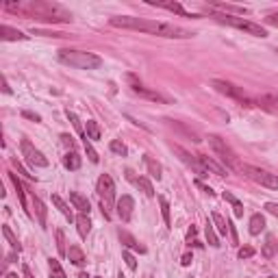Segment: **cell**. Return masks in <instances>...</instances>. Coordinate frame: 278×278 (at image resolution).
Returning a JSON list of instances; mask_svg holds the SVG:
<instances>
[{"label":"cell","mask_w":278,"mask_h":278,"mask_svg":"<svg viewBox=\"0 0 278 278\" xmlns=\"http://www.w3.org/2000/svg\"><path fill=\"white\" fill-rule=\"evenodd\" d=\"M111 24L117 28H131V31H144L157 37H168V39H189L193 37L191 31L170 22H157V20H146V17H133V15H117L111 17Z\"/></svg>","instance_id":"cell-1"},{"label":"cell","mask_w":278,"mask_h":278,"mask_svg":"<svg viewBox=\"0 0 278 278\" xmlns=\"http://www.w3.org/2000/svg\"><path fill=\"white\" fill-rule=\"evenodd\" d=\"M4 11L20 13L24 17H37L41 22H72L74 17L57 2H44V0H26V2H4Z\"/></svg>","instance_id":"cell-2"},{"label":"cell","mask_w":278,"mask_h":278,"mask_svg":"<svg viewBox=\"0 0 278 278\" xmlns=\"http://www.w3.org/2000/svg\"><path fill=\"white\" fill-rule=\"evenodd\" d=\"M59 61L63 66L76 68V70H96L102 66V59L93 52H85V50H59Z\"/></svg>","instance_id":"cell-3"},{"label":"cell","mask_w":278,"mask_h":278,"mask_svg":"<svg viewBox=\"0 0 278 278\" xmlns=\"http://www.w3.org/2000/svg\"><path fill=\"white\" fill-rule=\"evenodd\" d=\"M209 146L213 148V152L217 155V159L222 161V165L230 172H241V168H244V163L239 161V157L235 155V150L230 148L226 141H224L220 135H209Z\"/></svg>","instance_id":"cell-4"},{"label":"cell","mask_w":278,"mask_h":278,"mask_svg":"<svg viewBox=\"0 0 278 278\" xmlns=\"http://www.w3.org/2000/svg\"><path fill=\"white\" fill-rule=\"evenodd\" d=\"M211 15L215 17L217 22H222V24L239 28V31H244L248 35H254V37H268V31H265L261 24H254V22L246 20V17H241V15H226V13H217V11H211Z\"/></svg>","instance_id":"cell-5"},{"label":"cell","mask_w":278,"mask_h":278,"mask_svg":"<svg viewBox=\"0 0 278 278\" xmlns=\"http://www.w3.org/2000/svg\"><path fill=\"white\" fill-rule=\"evenodd\" d=\"M96 191L100 198V206H102L104 220H111V209H113V198H115V183L109 174H102L96 183Z\"/></svg>","instance_id":"cell-6"},{"label":"cell","mask_w":278,"mask_h":278,"mask_svg":"<svg viewBox=\"0 0 278 278\" xmlns=\"http://www.w3.org/2000/svg\"><path fill=\"white\" fill-rule=\"evenodd\" d=\"M211 87L215 92L224 93V96L241 102V106H254L257 104V100L248 96V93L244 92V87H237V85H233V83H228V81H211Z\"/></svg>","instance_id":"cell-7"},{"label":"cell","mask_w":278,"mask_h":278,"mask_svg":"<svg viewBox=\"0 0 278 278\" xmlns=\"http://www.w3.org/2000/svg\"><path fill=\"white\" fill-rule=\"evenodd\" d=\"M241 174H246L250 181H254L257 185L268 187V189H278V176L268 172V170H261L257 165H244L241 168Z\"/></svg>","instance_id":"cell-8"},{"label":"cell","mask_w":278,"mask_h":278,"mask_svg":"<svg viewBox=\"0 0 278 278\" xmlns=\"http://www.w3.org/2000/svg\"><path fill=\"white\" fill-rule=\"evenodd\" d=\"M20 150H22V157L26 159V163L31 165V168H48V159H46V155L41 150H37L28 139H22Z\"/></svg>","instance_id":"cell-9"},{"label":"cell","mask_w":278,"mask_h":278,"mask_svg":"<svg viewBox=\"0 0 278 278\" xmlns=\"http://www.w3.org/2000/svg\"><path fill=\"white\" fill-rule=\"evenodd\" d=\"M128 81H131V90L137 93V96L146 98V100H152V102H161V104H170V98H165L163 93H159L155 90H148V87H144L141 83H137L133 79V76H128Z\"/></svg>","instance_id":"cell-10"},{"label":"cell","mask_w":278,"mask_h":278,"mask_svg":"<svg viewBox=\"0 0 278 278\" xmlns=\"http://www.w3.org/2000/svg\"><path fill=\"white\" fill-rule=\"evenodd\" d=\"M172 148H174V152H176V155L181 157V161L185 163V165H189V168H191L198 176H209V172H206V170L202 168V163H200L198 155H196V157H193V155H189V152L185 150V148H181V146H172Z\"/></svg>","instance_id":"cell-11"},{"label":"cell","mask_w":278,"mask_h":278,"mask_svg":"<svg viewBox=\"0 0 278 278\" xmlns=\"http://www.w3.org/2000/svg\"><path fill=\"white\" fill-rule=\"evenodd\" d=\"M117 215H120L122 222H131L133 220V211H135V200L131 196H122L117 200Z\"/></svg>","instance_id":"cell-12"},{"label":"cell","mask_w":278,"mask_h":278,"mask_svg":"<svg viewBox=\"0 0 278 278\" xmlns=\"http://www.w3.org/2000/svg\"><path fill=\"white\" fill-rule=\"evenodd\" d=\"M126 179L131 181L135 187H139L148 198H155V187H152V183L148 181V179H144V176H135L133 170H126Z\"/></svg>","instance_id":"cell-13"},{"label":"cell","mask_w":278,"mask_h":278,"mask_svg":"<svg viewBox=\"0 0 278 278\" xmlns=\"http://www.w3.org/2000/svg\"><path fill=\"white\" fill-rule=\"evenodd\" d=\"M198 159H200V163H202V168L206 170V172H213V174H217V176H226L228 174V170L224 168L222 163H217L213 157H209V155H198Z\"/></svg>","instance_id":"cell-14"},{"label":"cell","mask_w":278,"mask_h":278,"mask_svg":"<svg viewBox=\"0 0 278 278\" xmlns=\"http://www.w3.org/2000/svg\"><path fill=\"white\" fill-rule=\"evenodd\" d=\"M148 4H152V7H161V9H165V11H172V13L185 15V17H200V15L187 13V11L183 9V4H181V2H159V0H148Z\"/></svg>","instance_id":"cell-15"},{"label":"cell","mask_w":278,"mask_h":278,"mask_svg":"<svg viewBox=\"0 0 278 278\" xmlns=\"http://www.w3.org/2000/svg\"><path fill=\"white\" fill-rule=\"evenodd\" d=\"M0 39L2 41H24V39H28V35H24L22 31H17V28H13V26L2 24L0 26Z\"/></svg>","instance_id":"cell-16"},{"label":"cell","mask_w":278,"mask_h":278,"mask_svg":"<svg viewBox=\"0 0 278 278\" xmlns=\"http://www.w3.org/2000/svg\"><path fill=\"white\" fill-rule=\"evenodd\" d=\"M117 237H120V241L124 244V248H128V250H137L139 254H146V248L141 246L139 241L135 239L131 233H128V230H120V233H117Z\"/></svg>","instance_id":"cell-17"},{"label":"cell","mask_w":278,"mask_h":278,"mask_svg":"<svg viewBox=\"0 0 278 278\" xmlns=\"http://www.w3.org/2000/svg\"><path fill=\"white\" fill-rule=\"evenodd\" d=\"M70 202L74 204V209L79 211V213H85V215H90V211H92V206H90V200H87L83 193L79 191H72L70 193Z\"/></svg>","instance_id":"cell-18"},{"label":"cell","mask_w":278,"mask_h":278,"mask_svg":"<svg viewBox=\"0 0 278 278\" xmlns=\"http://www.w3.org/2000/svg\"><path fill=\"white\" fill-rule=\"evenodd\" d=\"M144 163H146V168H148V174H150L152 179L161 181V176H163V168H161V163H157L150 155H144Z\"/></svg>","instance_id":"cell-19"},{"label":"cell","mask_w":278,"mask_h":278,"mask_svg":"<svg viewBox=\"0 0 278 278\" xmlns=\"http://www.w3.org/2000/svg\"><path fill=\"white\" fill-rule=\"evenodd\" d=\"M11 176V181H13V187H15V191H17V198H20V204H22V209H24L28 215H31V209H28V202H26V193H24V187H22V183L20 179H17V174H9Z\"/></svg>","instance_id":"cell-20"},{"label":"cell","mask_w":278,"mask_h":278,"mask_svg":"<svg viewBox=\"0 0 278 278\" xmlns=\"http://www.w3.org/2000/svg\"><path fill=\"white\" fill-rule=\"evenodd\" d=\"M76 228H79V235L83 239L90 235V230H92V220H90V215H85V213H81L79 217H76Z\"/></svg>","instance_id":"cell-21"},{"label":"cell","mask_w":278,"mask_h":278,"mask_svg":"<svg viewBox=\"0 0 278 278\" xmlns=\"http://www.w3.org/2000/svg\"><path fill=\"white\" fill-rule=\"evenodd\" d=\"M33 209H35V215H37V222L41 228H46V215H48V211H46V204L41 202L39 198L33 196Z\"/></svg>","instance_id":"cell-22"},{"label":"cell","mask_w":278,"mask_h":278,"mask_svg":"<svg viewBox=\"0 0 278 278\" xmlns=\"http://www.w3.org/2000/svg\"><path fill=\"white\" fill-rule=\"evenodd\" d=\"M250 235H261L265 230V217L261 215V213H254V215L250 217Z\"/></svg>","instance_id":"cell-23"},{"label":"cell","mask_w":278,"mask_h":278,"mask_svg":"<svg viewBox=\"0 0 278 278\" xmlns=\"http://www.w3.org/2000/svg\"><path fill=\"white\" fill-rule=\"evenodd\" d=\"M68 259H70V261H72L74 265H79V268H81V265H85V261H87V259H85V252H83L79 246H70V248H68Z\"/></svg>","instance_id":"cell-24"},{"label":"cell","mask_w":278,"mask_h":278,"mask_svg":"<svg viewBox=\"0 0 278 278\" xmlns=\"http://www.w3.org/2000/svg\"><path fill=\"white\" fill-rule=\"evenodd\" d=\"M52 202H55V206H57L59 211H61V215L66 217L68 222H74V220H76L74 213H72V209H70V206H68L66 202H63V198H61V196H52Z\"/></svg>","instance_id":"cell-25"},{"label":"cell","mask_w":278,"mask_h":278,"mask_svg":"<svg viewBox=\"0 0 278 278\" xmlns=\"http://www.w3.org/2000/svg\"><path fill=\"white\" fill-rule=\"evenodd\" d=\"M63 165H66L68 170H79L81 168V157L76 155V152H68L66 157H63Z\"/></svg>","instance_id":"cell-26"},{"label":"cell","mask_w":278,"mask_h":278,"mask_svg":"<svg viewBox=\"0 0 278 278\" xmlns=\"http://www.w3.org/2000/svg\"><path fill=\"white\" fill-rule=\"evenodd\" d=\"M224 200H226V202H230V204H233V209H235V217H241V215H244V204H241L239 200L233 196V193L224 191Z\"/></svg>","instance_id":"cell-27"},{"label":"cell","mask_w":278,"mask_h":278,"mask_svg":"<svg viewBox=\"0 0 278 278\" xmlns=\"http://www.w3.org/2000/svg\"><path fill=\"white\" fill-rule=\"evenodd\" d=\"M2 235H4V237H7V241L11 244V248H13V252H20V250H22L20 241H17V237L13 235V230H11L9 226H2Z\"/></svg>","instance_id":"cell-28"},{"label":"cell","mask_w":278,"mask_h":278,"mask_svg":"<svg viewBox=\"0 0 278 278\" xmlns=\"http://www.w3.org/2000/svg\"><path fill=\"white\" fill-rule=\"evenodd\" d=\"M211 220H213V224H215L217 233H220V235H226V230H228V222L224 220V217L220 215V213H213V215H211Z\"/></svg>","instance_id":"cell-29"},{"label":"cell","mask_w":278,"mask_h":278,"mask_svg":"<svg viewBox=\"0 0 278 278\" xmlns=\"http://www.w3.org/2000/svg\"><path fill=\"white\" fill-rule=\"evenodd\" d=\"M204 235H206V241H209V246H213V248L220 246V239H217V233H215V228H213V224H206Z\"/></svg>","instance_id":"cell-30"},{"label":"cell","mask_w":278,"mask_h":278,"mask_svg":"<svg viewBox=\"0 0 278 278\" xmlns=\"http://www.w3.org/2000/svg\"><path fill=\"white\" fill-rule=\"evenodd\" d=\"M87 137H90L92 141H98L100 139V126H98V122L87 120Z\"/></svg>","instance_id":"cell-31"},{"label":"cell","mask_w":278,"mask_h":278,"mask_svg":"<svg viewBox=\"0 0 278 278\" xmlns=\"http://www.w3.org/2000/svg\"><path fill=\"white\" fill-rule=\"evenodd\" d=\"M48 265H50V274H52V278H66V272H63V268L59 265L57 259H48Z\"/></svg>","instance_id":"cell-32"},{"label":"cell","mask_w":278,"mask_h":278,"mask_svg":"<svg viewBox=\"0 0 278 278\" xmlns=\"http://www.w3.org/2000/svg\"><path fill=\"white\" fill-rule=\"evenodd\" d=\"M109 148H111V152H115V155H120V157H126V155H128V148L124 146L120 139H113V141L109 144Z\"/></svg>","instance_id":"cell-33"},{"label":"cell","mask_w":278,"mask_h":278,"mask_svg":"<svg viewBox=\"0 0 278 278\" xmlns=\"http://www.w3.org/2000/svg\"><path fill=\"white\" fill-rule=\"evenodd\" d=\"M274 252H276V241H274V237H268V241H265V246H263V257L265 259H272L274 257Z\"/></svg>","instance_id":"cell-34"},{"label":"cell","mask_w":278,"mask_h":278,"mask_svg":"<svg viewBox=\"0 0 278 278\" xmlns=\"http://www.w3.org/2000/svg\"><path fill=\"white\" fill-rule=\"evenodd\" d=\"M57 250L61 257H68V248H66V235L63 230H57Z\"/></svg>","instance_id":"cell-35"},{"label":"cell","mask_w":278,"mask_h":278,"mask_svg":"<svg viewBox=\"0 0 278 278\" xmlns=\"http://www.w3.org/2000/svg\"><path fill=\"white\" fill-rule=\"evenodd\" d=\"M159 204H161V213H163V220H165V226L170 228V224H172V222H170V202H168V200H165V198L161 196V198H159Z\"/></svg>","instance_id":"cell-36"},{"label":"cell","mask_w":278,"mask_h":278,"mask_svg":"<svg viewBox=\"0 0 278 278\" xmlns=\"http://www.w3.org/2000/svg\"><path fill=\"white\" fill-rule=\"evenodd\" d=\"M83 144H85V150H87V157H90V161H92V163H98V161H100V157H98V152L92 148L90 139H83Z\"/></svg>","instance_id":"cell-37"},{"label":"cell","mask_w":278,"mask_h":278,"mask_svg":"<svg viewBox=\"0 0 278 278\" xmlns=\"http://www.w3.org/2000/svg\"><path fill=\"white\" fill-rule=\"evenodd\" d=\"M122 259H124V263L128 265V270H137V261H135V257L128 250H124L122 252Z\"/></svg>","instance_id":"cell-38"},{"label":"cell","mask_w":278,"mask_h":278,"mask_svg":"<svg viewBox=\"0 0 278 278\" xmlns=\"http://www.w3.org/2000/svg\"><path fill=\"white\" fill-rule=\"evenodd\" d=\"M11 165H13V168L17 170V172H20V174H24L26 176V179H31V181H37V179H35V176L33 174H28L26 172V170L24 168H22V163H17V159H11Z\"/></svg>","instance_id":"cell-39"},{"label":"cell","mask_w":278,"mask_h":278,"mask_svg":"<svg viewBox=\"0 0 278 278\" xmlns=\"http://www.w3.org/2000/svg\"><path fill=\"white\" fill-rule=\"evenodd\" d=\"M252 254H254V248H252V246H244V248H239L237 257H239V259H250Z\"/></svg>","instance_id":"cell-40"},{"label":"cell","mask_w":278,"mask_h":278,"mask_svg":"<svg viewBox=\"0 0 278 278\" xmlns=\"http://www.w3.org/2000/svg\"><path fill=\"white\" fill-rule=\"evenodd\" d=\"M61 141H63V146H68V148H70V150L74 148V139H72V135L63 133V135H61Z\"/></svg>","instance_id":"cell-41"},{"label":"cell","mask_w":278,"mask_h":278,"mask_svg":"<svg viewBox=\"0 0 278 278\" xmlns=\"http://www.w3.org/2000/svg\"><path fill=\"white\" fill-rule=\"evenodd\" d=\"M22 117H26V120H33V122H41V117L37 113H33V111H22Z\"/></svg>","instance_id":"cell-42"},{"label":"cell","mask_w":278,"mask_h":278,"mask_svg":"<svg viewBox=\"0 0 278 278\" xmlns=\"http://www.w3.org/2000/svg\"><path fill=\"white\" fill-rule=\"evenodd\" d=\"M265 211L272 213L274 217H278V204L276 202H268V204H265Z\"/></svg>","instance_id":"cell-43"},{"label":"cell","mask_w":278,"mask_h":278,"mask_svg":"<svg viewBox=\"0 0 278 278\" xmlns=\"http://www.w3.org/2000/svg\"><path fill=\"white\" fill-rule=\"evenodd\" d=\"M265 22H268V24H272V26H278V13L268 15V17H265Z\"/></svg>","instance_id":"cell-44"},{"label":"cell","mask_w":278,"mask_h":278,"mask_svg":"<svg viewBox=\"0 0 278 278\" xmlns=\"http://www.w3.org/2000/svg\"><path fill=\"white\" fill-rule=\"evenodd\" d=\"M196 185H198L200 189H202L204 193H209V196H213V189H211V187H206V185H202V183H200V181H196Z\"/></svg>","instance_id":"cell-45"},{"label":"cell","mask_w":278,"mask_h":278,"mask_svg":"<svg viewBox=\"0 0 278 278\" xmlns=\"http://www.w3.org/2000/svg\"><path fill=\"white\" fill-rule=\"evenodd\" d=\"M191 261H193V259H191V254H189V252L183 254V259H181V263H183V265H189Z\"/></svg>","instance_id":"cell-46"},{"label":"cell","mask_w":278,"mask_h":278,"mask_svg":"<svg viewBox=\"0 0 278 278\" xmlns=\"http://www.w3.org/2000/svg\"><path fill=\"white\" fill-rule=\"evenodd\" d=\"M2 92L4 93H13L11 92V87H9V83H7V76H2Z\"/></svg>","instance_id":"cell-47"},{"label":"cell","mask_w":278,"mask_h":278,"mask_svg":"<svg viewBox=\"0 0 278 278\" xmlns=\"http://www.w3.org/2000/svg\"><path fill=\"white\" fill-rule=\"evenodd\" d=\"M22 272H24V278H35L31 274V268H28V265H24V268H22Z\"/></svg>","instance_id":"cell-48"},{"label":"cell","mask_w":278,"mask_h":278,"mask_svg":"<svg viewBox=\"0 0 278 278\" xmlns=\"http://www.w3.org/2000/svg\"><path fill=\"white\" fill-rule=\"evenodd\" d=\"M187 237H189V241H191L193 237H196V226L191 224V228H189V233H187Z\"/></svg>","instance_id":"cell-49"},{"label":"cell","mask_w":278,"mask_h":278,"mask_svg":"<svg viewBox=\"0 0 278 278\" xmlns=\"http://www.w3.org/2000/svg\"><path fill=\"white\" fill-rule=\"evenodd\" d=\"M4 278H20V276H17V274H11V272H9V274H4Z\"/></svg>","instance_id":"cell-50"},{"label":"cell","mask_w":278,"mask_h":278,"mask_svg":"<svg viewBox=\"0 0 278 278\" xmlns=\"http://www.w3.org/2000/svg\"><path fill=\"white\" fill-rule=\"evenodd\" d=\"M79 278H92V276H87L85 272H81V274H79Z\"/></svg>","instance_id":"cell-51"},{"label":"cell","mask_w":278,"mask_h":278,"mask_svg":"<svg viewBox=\"0 0 278 278\" xmlns=\"http://www.w3.org/2000/svg\"><path fill=\"white\" fill-rule=\"evenodd\" d=\"M117 278H124V276H122V274H117Z\"/></svg>","instance_id":"cell-52"},{"label":"cell","mask_w":278,"mask_h":278,"mask_svg":"<svg viewBox=\"0 0 278 278\" xmlns=\"http://www.w3.org/2000/svg\"><path fill=\"white\" fill-rule=\"evenodd\" d=\"M146 278H152V276H146Z\"/></svg>","instance_id":"cell-53"},{"label":"cell","mask_w":278,"mask_h":278,"mask_svg":"<svg viewBox=\"0 0 278 278\" xmlns=\"http://www.w3.org/2000/svg\"><path fill=\"white\" fill-rule=\"evenodd\" d=\"M187 278H191V276H187Z\"/></svg>","instance_id":"cell-54"},{"label":"cell","mask_w":278,"mask_h":278,"mask_svg":"<svg viewBox=\"0 0 278 278\" xmlns=\"http://www.w3.org/2000/svg\"><path fill=\"white\" fill-rule=\"evenodd\" d=\"M96 278H98V276H96Z\"/></svg>","instance_id":"cell-55"}]
</instances>
